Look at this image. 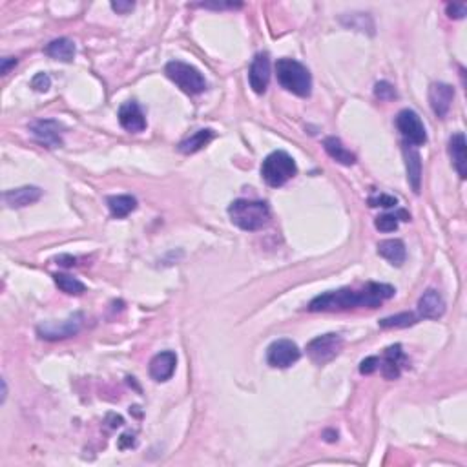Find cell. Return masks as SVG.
<instances>
[{"mask_svg":"<svg viewBox=\"0 0 467 467\" xmlns=\"http://www.w3.org/2000/svg\"><path fill=\"white\" fill-rule=\"evenodd\" d=\"M343 349V338L340 334L329 332L323 336L314 338L309 345H306V354L312 362L318 365H325V363L332 362L334 358L342 352Z\"/></svg>","mask_w":467,"mask_h":467,"instance_id":"cell-6","label":"cell"},{"mask_svg":"<svg viewBox=\"0 0 467 467\" xmlns=\"http://www.w3.org/2000/svg\"><path fill=\"white\" fill-rule=\"evenodd\" d=\"M166 77L186 95H199L206 90V81L203 73L194 66L186 64L181 61H172L165 68Z\"/></svg>","mask_w":467,"mask_h":467,"instance_id":"cell-5","label":"cell"},{"mask_svg":"<svg viewBox=\"0 0 467 467\" xmlns=\"http://www.w3.org/2000/svg\"><path fill=\"white\" fill-rule=\"evenodd\" d=\"M396 126L400 134L403 136L407 145L412 146H423L427 143L425 126L416 111L402 110L396 117Z\"/></svg>","mask_w":467,"mask_h":467,"instance_id":"cell-8","label":"cell"},{"mask_svg":"<svg viewBox=\"0 0 467 467\" xmlns=\"http://www.w3.org/2000/svg\"><path fill=\"white\" fill-rule=\"evenodd\" d=\"M374 225L380 232H394L398 228V216L396 214H383V216L376 217Z\"/></svg>","mask_w":467,"mask_h":467,"instance_id":"cell-28","label":"cell"},{"mask_svg":"<svg viewBox=\"0 0 467 467\" xmlns=\"http://www.w3.org/2000/svg\"><path fill=\"white\" fill-rule=\"evenodd\" d=\"M228 216L232 223L241 230L256 232L271 221V208L265 201H252V199H237L228 206Z\"/></svg>","mask_w":467,"mask_h":467,"instance_id":"cell-2","label":"cell"},{"mask_svg":"<svg viewBox=\"0 0 467 467\" xmlns=\"http://www.w3.org/2000/svg\"><path fill=\"white\" fill-rule=\"evenodd\" d=\"M4 203L10 208H24L33 203H37L42 197V190L39 186H22V188H13V190L4 192Z\"/></svg>","mask_w":467,"mask_h":467,"instance_id":"cell-17","label":"cell"},{"mask_svg":"<svg viewBox=\"0 0 467 467\" xmlns=\"http://www.w3.org/2000/svg\"><path fill=\"white\" fill-rule=\"evenodd\" d=\"M134 446H136V438H134V434H122V437L119 438V447H121V449H128V447Z\"/></svg>","mask_w":467,"mask_h":467,"instance_id":"cell-35","label":"cell"},{"mask_svg":"<svg viewBox=\"0 0 467 467\" xmlns=\"http://www.w3.org/2000/svg\"><path fill=\"white\" fill-rule=\"evenodd\" d=\"M82 322H84V316L81 312H75V314H71L70 318H66L62 322L42 323V325L37 327V334L42 340H48V342L66 340V338L75 336L77 332L81 331Z\"/></svg>","mask_w":467,"mask_h":467,"instance_id":"cell-7","label":"cell"},{"mask_svg":"<svg viewBox=\"0 0 467 467\" xmlns=\"http://www.w3.org/2000/svg\"><path fill=\"white\" fill-rule=\"evenodd\" d=\"M53 282L55 285L61 289L64 294H70V296H81L86 292V285L82 282H79L77 277L68 276V274H55L53 276Z\"/></svg>","mask_w":467,"mask_h":467,"instance_id":"cell-25","label":"cell"},{"mask_svg":"<svg viewBox=\"0 0 467 467\" xmlns=\"http://www.w3.org/2000/svg\"><path fill=\"white\" fill-rule=\"evenodd\" d=\"M443 312H446V302L442 294L434 289L423 292V296L418 302V314L425 320H438L443 316Z\"/></svg>","mask_w":467,"mask_h":467,"instance_id":"cell-16","label":"cell"},{"mask_svg":"<svg viewBox=\"0 0 467 467\" xmlns=\"http://www.w3.org/2000/svg\"><path fill=\"white\" fill-rule=\"evenodd\" d=\"M106 203H108L110 214L117 219H122L137 208V199L134 196H110Z\"/></svg>","mask_w":467,"mask_h":467,"instance_id":"cell-24","label":"cell"},{"mask_svg":"<svg viewBox=\"0 0 467 467\" xmlns=\"http://www.w3.org/2000/svg\"><path fill=\"white\" fill-rule=\"evenodd\" d=\"M268 81H271V59L266 53H257L256 59L250 64V71H248L250 88L262 95L266 91Z\"/></svg>","mask_w":467,"mask_h":467,"instance_id":"cell-11","label":"cell"},{"mask_svg":"<svg viewBox=\"0 0 467 467\" xmlns=\"http://www.w3.org/2000/svg\"><path fill=\"white\" fill-rule=\"evenodd\" d=\"M31 134L41 145L48 148H57L62 145V126L53 119H42L30 126Z\"/></svg>","mask_w":467,"mask_h":467,"instance_id":"cell-10","label":"cell"},{"mask_svg":"<svg viewBox=\"0 0 467 467\" xmlns=\"http://www.w3.org/2000/svg\"><path fill=\"white\" fill-rule=\"evenodd\" d=\"M374 95H376L380 101H394V99L398 97V93L391 82L380 81V82H376V86H374Z\"/></svg>","mask_w":467,"mask_h":467,"instance_id":"cell-27","label":"cell"},{"mask_svg":"<svg viewBox=\"0 0 467 467\" xmlns=\"http://www.w3.org/2000/svg\"><path fill=\"white\" fill-rule=\"evenodd\" d=\"M177 365V356L176 352L165 351L159 352L157 356H154V360L150 362V376L156 380V382H168L174 372H176Z\"/></svg>","mask_w":467,"mask_h":467,"instance_id":"cell-15","label":"cell"},{"mask_svg":"<svg viewBox=\"0 0 467 467\" xmlns=\"http://www.w3.org/2000/svg\"><path fill=\"white\" fill-rule=\"evenodd\" d=\"M214 137H216V131L210 130V128L197 130L196 134H192L190 137H186L185 141L179 143V150H181L183 154H196V152L203 150Z\"/></svg>","mask_w":467,"mask_h":467,"instance_id":"cell-23","label":"cell"},{"mask_svg":"<svg viewBox=\"0 0 467 467\" xmlns=\"http://www.w3.org/2000/svg\"><path fill=\"white\" fill-rule=\"evenodd\" d=\"M119 122L125 130L131 134H139L146 128V117L143 113L141 106L134 101H128L119 108Z\"/></svg>","mask_w":467,"mask_h":467,"instance_id":"cell-13","label":"cell"},{"mask_svg":"<svg viewBox=\"0 0 467 467\" xmlns=\"http://www.w3.org/2000/svg\"><path fill=\"white\" fill-rule=\"evenodd\" d=\"M6 396H8V387H6V380H2V402L6 400Z\"/></svg>","mask_w":467,"mask_h":467,"instance_id":"cell-38","label":"cell"},{"mask_svg":"<svg viewBox=\"0 0 467 467\" xmlns=\"http://www.w3.org/2000/svg\"><path fill=\"white\" fill-rule=\"evenodd\" d=\"M416 323V316L412 312H400L396 316H389L380 320V327L382 329H405Z\"/></svg>","mask_w":467,"mask_h":467,"instance_id":"cell-26","label":"cell"},{"mask_svg":"<svg viewBox=\"0 0 467 467\" xmlns=\"http://www.w3.org/2000/svg\"><path fill=\"white\" fill-rule=\"evenodd\" d=\"M208 10H225V8H241V4H199Z\"/></svg>","mask_w":467,"mask_h":467,"instance_id":"cell-36","label":"cell"},{"mask_svg":"<svg viewBox=\"0 0 467 467\" xmlns=\"http://www.w3.org/2000/svg\"><path fill=\"white\" fill-rule=\"evenodd\" d=\"M449 156L452 159V165L457 168L458 176L466 179L467 177V154H466V136L464 134H455L449 139Z\"/></svg>","mask_w":467,"mask_h":467,"instance_id":"cell-19","label":"cell"},{"mask_svg":"<svg viewBox=\"0 0 467 467\" xmlns=\"http://www.w3.org/2000/svg\"><path fill=\"white\" fill-rule=\"evenodd\" d=\"M396 294L394 286L387 283H369L362 291H352V289H340V291H329L320 294L309 303L311 312H340L358 306H369L376 309L383 302L391 300Z\"/></svg>","mask_w":467,"mask_h":467,"instance_id":"cell-1","label":"cell"},{"mask_svg":"<svg viewBox=\"0 0 467 467\" xmlns=\"http://www.w3.org/2000/svg\"><path fill=\"white\" fill-rule=\"evenodd\" d=\"M378 254L385 257L387 262L392 265L400 266L405 262V245L402 239H385V241L378 243Z\"/></svg>","mask_w":467,"mask_h":467,"instance_id":"cell-21","label":"cell"},{"mask_svg":"<svg viewBox=\"0 0 467 467\" xmlns=\"http://www.w3.org/2000/svg\"><path fill=\"white\" fill-rule=\"evenodd\" d=\"M57 262L61 263L62 266H71V265H75V257H71V256H59V257H57Z\"/></svg>","mask_w":467,"mask_h":467,"instance_id":"cell-37","label":"cell"},{"mask_svg":"<svg viewBox=\"0 0 467 467\" xmlns=\"http://www.w3.org/2000/svg\"><path fill=\"white\" fill-rule=\"evenodd\" d=\"M403 363H407V358L402 351V345H391L383 352V360L380 362L382 365V374L387 380H396L402 372Z\"/></svg>","mask_w":467,"mask_h":467,"instance_id":"cell-18","label":"cell"},{"mask_svg":"<svg viewBox=\"0 0 467 467\" xmlns=\"http://www.w3.org/2000/svg\"><path fill=\"white\" fill-rule=\"evenodd\" d=\"M15 66H17V59H13V57H6V59H2L0 73H2V75H8L11 68H15Z\"/></svg>","mask_w":467,"mask_h":467,"instance_id":"cell-34","label":"cell"},{"mask_svg":"<svg viewBox=\"0 0 467 467\" xmlns=\"http://www.w3.org/2000/svg\"><path fill=\"white\" fill-rule=\"evenodd\" d=\"M302 356V351L292 340H277L272 343L266 351V362L268 365L277 367V369H286L292 363H296Z\"/></svg>","mask_w":467,"mask_h":467,"instance_id":"cell-9","label":"cell"},{"mask_svg":"<svg viewBox=\"0 0 467 467\" xmlns=\"http://www.w3.org/2000/svg\"><path fill=\"white\" fill-rule=\"evenodd\" d=\"M452 99H455V88L446 82H434L429 88V102L434 111V116L446 117L451 110Z\"/></svg>","mask_w":467,"mask_h":467,"instance_id":"cell-12","label":"cell"},{"mask_svg":"<svg viewBox=\"0 0 467 467\" xmlns=\"http://www.w3.org/2000/svg\"><path fill=\"white\" fill-rule=\"evenodd\" d=\"M369 205H371V206H383V208H391V206H396L398 201H396V197L380 194V196L371 197V199H369Z\"/></svg>","mask_w":467,"mask_h":467,"instance_id":"cell-30","label":"cell"},{"mask_svg":"<svg viewBox=\"0 0 467 467\" xmlns=\"http://www.w3.org/2000/svg\"><path fill=\"white\" fill-rule=\"evenodd\" d=\"M277 82L297 97H309L312 91L311 71L294 59H280L276 64Z\"/></svg>","mask_w":467,"mask_h":467,"instance_id":"cell-3","label":"cell"},{"mask_svg":"<svg viewBox=\"0 0 467 467\" xmlns=\"http://www.w3.org/2000/svg\"><path fill=\"white\" fill-rule=\"evenodd\" d=\"M31 88L39 93H44L51 88V79L48 73H37L33 79H31Z\"/></svg>","mask_w":467,"mask_h":467,"instance_id":"cell-29","label":"cell"},{"mask_svg":"<svg viewBox=\"0 0 467 467\" xmlns=\"http://www.w3.org/2000/svg\"><path fill=\"white\" fill-rule=\"evenodd\" d=\"M378 367H380V360H378L376 356H369L360 363V372H362V374H372Z\"/></svg>","mask_w":467,"mask_h":467,"instance_id":"cell-32","label":"cell"},{"mask_svg":"<svg viewBox=\"0 0 467 467\" xmlns=\"http://www.w3.org/2000/svg\"><path fill=\"white\" fill-rule=\"evenodd\" d=\"M447 15L455 19V21H460L467 15V6L466 4H447Z\"/></svg>","mask_w":467,"mask_h":467,"instance_id":"cell-31","label":"cell"},{"mask_svg":"<svg viewBox=\"0 0 467 467\" xmlns=\"http://www.w3.org/2000/svg\"><path fill=\"white\" fill-rule=\"evenodd\" d=\"M323 148L329 156L334 159L336 163L343 166H352L356 163V156L352 154L351 150H347L345 145H343L338 137H327L325 141H323Z\"/></svg>","mask_w":467,"mask_h":467,"instance_id":"cell-20","label":"cell"},{"mask_svg":"<svg viewBox=\"0 0 467 467\" xmlns=\"http://www.w3.org/2000/svg\"><path fill=\"white\" fill-rule=\"evenodd\" d=\"M297 174V166L286 152L277 150L272 152L271 156L265 157L262 165L263 181L272 188H280L289 183Z\"/></svg>","mask_w":467,"mask_h":467,"instance_id":"cell-4","label":"cell"},{"mask_svg":"<svg viewBox=\"0 0 467 467\" xmlns=\"http://www.w3.org/2000/svg\"><path fill=\"white\" fill-rule=\"evenodd\" d=\"M403 157H405V168H407V181L411 185L412 192L418 194L420 186H422V157L418 154L416 146L403 145Z\"/></svg>","mask_w":467,"mask_h":467,"instance_id":"cell-14","label":"cell"},{"mask_svg":"<svg viewBox=\"0 0 467 467\" xmlns=\"http://www.w3.org/2000/svg\"><path fill=\"white\" fill-rule=\"evenodd\" d=\"M134 2H111V10L117 11V13H121V15H125V13H128V11L134 10Z\"/></svg>","mask_w":467,"mask_h":467,"instance_id":"cell-33","label":"cell"},{"mask_svg":"<svg viewBox=\"0 0 467 467\" xmlns=\"http://www.w3.org/2000/svg\"><path fill=\"white\" fill-rule=\"evenodd\" d=\"M46 55H50L51 59L61 62H71L73 57H75V44L70 39L61 37V39H55L51 41L50 44L46 46Z\"/></svg>","mask_w":467,"mask_h":467,"instance_id":"cell-22","label":"cell"}]
</instances>
